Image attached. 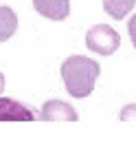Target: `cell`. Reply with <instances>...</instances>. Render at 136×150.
Wrapping results in <instances>:
<instances>
[{
	"label": "cell",
	"mask_w": 136,
	"mask_h": 150,
	"mask_svg": "<svg viewBox=\"0 0 136 150\" xmlns=\"http://www.w3.org/2000/svg\"><path fill=\"white\" fill-rule=\"evenodd\" d=\"M101 66L99 62L90 60L86 55H70L61 64V77H64V86L73 97H88L94 91V82H97Z\"/></svg>",
	"instance_id": "obj_1"
},
{
	"label": "cell",
	"mask_w": 136,
	"mask_h": 150,
	"mask_svg": "<svg viewBox=\"0 0 136 150\" xmlns=\"http://www.w3.org/2000/svg\"><path fill=\"white\" fill-rule=\"evenodd\" d=\"M86 47L99 55H112L121 47V35L108 24H94L86 33Z\"/></svg>",
	"instance_id": "obj_2"
},
{
	"label": "cell",
	"mask_w": 136,
	"mask_h": 150,
	"mask_svg": "<svg viewBox=\"0 0 136 150\" xmlns=\"http://www.w3.org/2000/svg\"><path fill=\"white\" fill-rule=\"evenodd\" d=\"M40 117L44 122H77V110L61 99H51L42 106Z\"/></svg>",
	"instance_id": "obj_3"
},
{
	"label": "cell",
	"mask_w": 136,
	"mask_h": 150,
	"mask_svg": "<svg viewBox=\"0 0 136 150\" xmlns=\"http://www.w3.org/2000/svg\"><path fill=\"white\" fill-rule=\"evenodd\" d=\"M33 7L48 20H66L70 13V0H33Z\"/></svg>",
	"instance_id": "obj_4"
},
{
	"label": "cell",
	"mask_w": 136,
	"mask_h": 150,
	"mask_svg": "<svg viewBox=\"0 0 136 150\" xmlns=\"http://www.w3.org/2000/svg\"><path fill=\"white\" fill-rule=\"evenodd\" d=\"M35 117L33 110L24 104L15 102V99L9 97H0V122L5 119H11V122H31Z\"/></svg>",
	"instance_id": "obj_5"
},
{
	"label": "cell",
	"mask_w": 136,
	"mask_h": 150,
	"mask_svg": "<svg viewBox=\"0 0 136 150\" xmlns=\"http://www.w3.org/2000/svg\"><path fill=\"white\" fill-rule=\"evenodd\" d=\"M18 29V16L11 7L0 5V42H7Z\"/></svg>",
	"instance_id": "obj_6"
},
{
	"label": "cell",
	"mask_w": 136,
	"mask_h": 150,
	"mask_svg": "<svg viewBox=\"0 0 136 150\" xmlns=\"http://www.w3.org/2000/svg\"><path fill=\"white\" fill-rule=\"evenodd\" d=\"M136 0H103L105 13H110L114 20H123L132 9H134Z\"/></svg>",
	"instance_id": "obj_7"
},
{
	"label": "cell",
	"mask_w": 136,
	"mask_h": 150,
	"mask_svg": "<svg viewBox=\"0 0 136 150\" xmlns=\"http://www.w3.org/2000/svg\"><path fill=\"white\" fill-rule=\"evenodd\" d=\"M121 119H136V104H130V106H125L121 110Z\"/></svg>",
	"instance_id": "obj_8"
},
{
	"label": "cell",
	"mask_w": 136,
	"mask_h": 150,
	"mask_svg": "<svg viewBox=\"0 0 136 150\" xmlns=\"http://www.w3.org/2000/svg\"><path fill=\"white\" fill-rule=\"evenodd\" d=\"M127 31H130V38H132V44H134L136 49V16L130 20V24H127Z\"/></svg>",
	"instance_id": "obj_9"
},
{
	"label": "cell",
	"mask_w": 136,
	"mask_h": 150,
	"mask_svg": "<svg viewBox=\"0 0 136 150\" xmlns=\"http://www.w3.org/2000/svg\"><path fill=\"white\" fill-rule=\"evenodd\" d=\"M2 91H5V75L0 73V95H2Z\"/></svg>",
	"instance_id": "obj_10"
}]
</instances>
